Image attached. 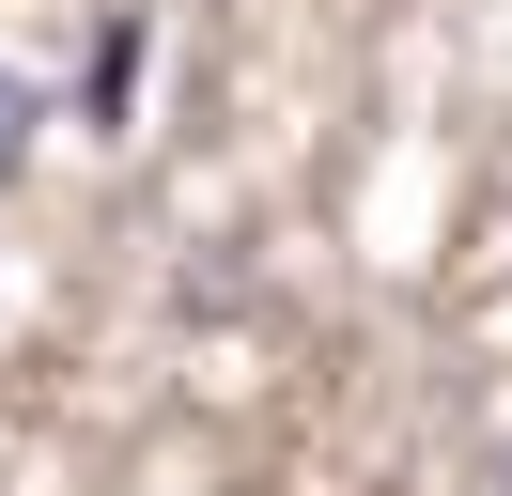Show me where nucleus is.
<instances>
[{
    "label": "nucleus",
    "instance_id": "1",
    "mask_svg": "<svg viewBox=\"0 0 512 496\" xmlns=\"http://www.w3.org/2000/svg\"><path fill=\"white\" fill-rule=\"evenodd\" d=\"M16 155H32V93L0 78V186H16Z\"/></svg>",
    "mask_w": 512,
    "mask_h": 496
},
{
    "label": "nucleus",
    "instance_id": "2",
    "mask_svg": "<svg viewBox=\"0 0 512 496\" xmlns=\"http://www.w3.org/2000/svg\"><path fill=\"white\" fill-rule=\"evenodd\" d=\"M497 496H512V481H497Z\"/></svg>",
    "mask_w": 512,
    "mask_h": 496
}]
</instances>
